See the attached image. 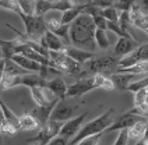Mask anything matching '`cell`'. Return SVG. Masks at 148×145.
<instances>
[{"label":"cell","mask_w":148,"mask_h":145,"mask_svg":"<svg viewBox=\"0 0 148 145\" xmlns=\"http://www.w3.org/2000/svg\"><path fill=\"white\" fill-rule=\"evenodd\" d=\"M119 57L116 56H103V57H95L91 62H88V70L94 74H103L105 71L110 70L112 67H117Z\"/></svg>","instance_id":"ba28073f"},{"label":"cell","mask_w":148,"mask_h":145,"mask_svg":"<svg viewBox=\"0 0 148 145\" xmlns=\"http://www.w3.org/2000/svg\"><path fill=\"white\" fill-rule=\"evenodd\" d=\"M88 7V3H81V4H75V7L69 10L66 13H63L60 20H62V24L64 25H70L71 23H74L78 17L81 16L82 13L85 11V8Z\"/></svg>","instance_id":"d6986e66"},{"label":"cell","mask_w":148,"mask_h":145,"mask_svg":"<svg viewBox=\"0 0 148 145\" xmlns=\"http://www.w3.org/2000/svg\"><path fill=\"white\" fill-rule=\"evenodd\" d=\"M143 140L148 141V121H147V129H145V135H144V138H143Z\"/></svg>","instance_id":"7bdbcfd3"},{"label":"cell","mask_w":148,"mask_h":145,"mask_svg":"<svg viewBox=\"0 0 148 145\" xmlns=\"http://www.w3.org/2000/svg\"><path fill=\"white\" fill-rule=\"evenodd\" d=\"M0 105H1L3 114H4V120L7 121V123H10V124H13V126L20 131V117H18L17 114H14V112L3 102V99H1V103H0Z\"/></svg>","instance_id":"cb8c5ba5"},{"label":"cell","mask_w":148,"mask_h":145,"mask_svg":"<svg viewBox=\"0 0 148 145\" xmlns=\"http://www.w3.org/2000/svg\"><path fill=\"white\" fill-rule=\"evenodd\" d=\"M16 55L25 56V57H28V59H31V60L36 62V63H39V64H42V66L50 67V60L48 59V57L42 56L41 53L35 52L34 49H31L29 46H27V45H23L20 40H18V45L16 46Z\"/></svg>","instance_id":"7c38bea8"},{"label":"cell","mask_w":148,"mask_h":145,"mask_svg":"<svg viewBox=\"0 0 148 145\" xmlns=\"http://www.w3.org/2000/svg\"><path fill=\"white\" fill-rule=\"evenodd\" d=\"M133 6H134V3L130 1V0H127V1H115V3H113V7H115L119 13H130Z\"/></svg>","instance_id":"d6a6232c"},{"label":"cell","mask_w":148,"mask_h":145,"mask_svg":"<svg viewBox=\"0 0 148 145\" xmlns=\"http://www.w3.org/2000/svg\"><path fill=\"white\" fill-rule=\"evenodd\" d=\"M18 130L13 126V124H10L7 121L4 120L3 121V126H1V134H8V135H13V134H16Z\"/></svg>","instance_id":"74e56055"},{"label":"cell","mask_w":148,"mask_h":145,"mask_svg":"<svg viewBox=\"0 0 148 145\" xmlns=\"http://www.w3.org/2000/svg\"><path fill=\"white\" fill-rule=\"evenodd\" d=\"M92 89H97V85H95V81H94V77H90V78H82V80H78L77 82L71 84L69 88H67V96L66 98H75V96H82L85 94H88Z\"/></svg>","instance_id":"30bf717a"},{"label":"cell","mask_w":148,"mask_h":145,"mask_svg":"<svg viewBox=\"0 0 148 145\" xmlns=\"http://www.w3.org/2000/svg\"><path fill=\"white\" fill-rule=\"evenodd\" d=\"M108 29L112 31L113 34H116L119 38H133L132 35H130V32H127L119 23H110V21H108Z\"/></svg>","instance_id":"4316f807"},{"label":"cell","mask_w":148,"mask_h":145,"mask_svg":"<svg viewBox=\"0 0 148 145\" xmlns=\"http://www.w3.org/2000/svg\"><path fill=\"white\" fill-rule=\"evenodd\" d=\"M101 137H102V134L92 135V137H87V138H84V140H81L78 144H75V145H99Z\"/></svg>","instance_id":"8d00e7d4"},{"label":"cell","mask_w":148,"mask_h":145,"mask_svg":"<svg viewBox=\"0 0 148 145\" xmlns=\"http://www.w3.org/2000/svg\"><path fill=\"white\" fill-rule=\"evenodd\" d=\"M53 10V1L49 0H38L35 3V16L43 17L46 13Z\"/></svg>","instance_id":"d4e9b609"},{"label":"cell","mask_w":148,"mask_h":145,"mask_svg":"<svg viewBox=\"0 0 148 145\" xmlns=\"http://www.w3.org/2000/svg\"><path fill=\"white\" fill-rule=\"evenodd\" d=\"M95 43H97V46H98L99 49H102V50L109 49L110 42L108 39L105 31H102V29H97V31H95Z\"/></svg>","instance_id":"484cf974"},{"label":"cell","mask_w":148,"mask_h":145,"mask_svg":"<svg viewBox=\"0 0 148 145\" xmlns=\"http://www.w3.org/2000/svg\"><path fill=\"white\" fill-rule=\"evenodd\" d=\"M145 20H147V23H148V14H147V16H145Z\"/></svg>","instance_id":"7dc6e473"},{"label":"cell","mask_w":148,"mask_h":145,"mask_svg":"<svg viewBox=\"0 0 148 145\" xmlns=\"http://www.w3.org/2000/svg\"><path fill=\"white\" fill-rule=\"evenodd\" d=\"M87 114H88V112H84V113H81L80 116L73 117L71 120L66 121V123L63 124L62 130H60V133H59V137H63V138H66V140H70V141H71V140L80 133V130L82 129V123L85 120Z\"/></svg>","instance_id":"8992f818"},{"label":"cell","mask_w":148,"mask_h":145,"mask_svg":"<svg viewBox=\"0 0 148 145\" xmlns=\"http://www.w3.org/2000/svg\"><path fill=\"white\" fill-rule=\"evenodd\" d=\"M144 7H145V10H148V1H144Z\"/></svg>","instance_id":"f6af8a7d"},{"label":"cell","mask_w":148,"mask_h":145,"mask_svg":"<svg viewBox=\"0 0 148 145\" xmlns=\"http://www.w3.org/2000/svg\"><path fill=\"white\" fill-rule=\"evenodd\" d=\"M147 121L148 120H143V121L136 123L134 126H132V127L129 129V135H130V138H133V140H137V141L143 140V138H144V135H145Z\"/></svg>","instance_id":"7402d4cb"},{"label":"cell","mask_w":148,"mask_h":145,"mask_svg":"<svg viewBox=\"0 0 148 145\" xmlns=\"http://www.w3.org/2000/svg\"><path fill=\"white\" fill-rule=\"evenodd\" d=\"M94 81H95V85L97 88L105 89V91H113L115 88V84L112 82L110 77H108L105 74H94Z\"/></svg>","instance_id":"603a6c76"},{"label":"cell","mask_w":148,"mask_h":145,"mask_svg":"<svg viewBox=\"0 0 148 145\" xmlns=\"http://www.w3.org/2000/svg\"><path fill=\"white\" fill-rule=\"evenodd\" d=\"M0 145H1V138H0Z\"/></svg>","instance_id":"c3c4849f"},{"label":"cell","mask_w":148,"mask_h":145,"mask_svg":"<svg viewBox=\"0 0 148 145\" xmlns=\"http://www.w3.org/2000/svg\"><path fill=\"white\" fill-rule=\"evenodd\" d=\"M46 29L55 34L60 39H64L66 42H70V25L62 24V20L59 18H49L46 20Z\"/></svg>","instance_id":"8fae6325"},{"label":"cell","mask_w":148,"mask_h":145,"mask_svg":"<svg viewBox=\"0 0 148 145\" xmlns=\"http://www.w3.org/2000/svg\"><path fill=\"white\" fill-rule=\"evenodd\" d=\"M39 43H41L45 49H48L49 52H62V50L66 49V46L63 45L62 39H60L59 36H56L55 34H52L50 31H46V32H45L43 38L39 40Z\"/></svg>","instance_id":"9a60e30c"},{"label":"cell","mask_w":148,"mask_h":145,"mask_svg":"<svg viewBox=\"0 0 148 145\" xmlns=\"http://www.w3.org/2000/svg\"><path fill=\"white\" fill-rule=\"evenodd\" d=\"M144 88H148V75L144 77V78H141V80H136L134 82H132L129 85L127 91H132V92L136 94V92H138V91H141Z\"/></svg>","instance_id":"f546056e"},{"label":"cell","mask_w":148,"mask_h":145,"mask_svg":"<svg viewBox=\"0 0 148 145\" xmlns=\"http://www.w3.org/2000/svg\"><path fill=\"white\" fill-rule=\"evenodd\" d=\"M64 123H60V121H52L49 120L46 124H43L39 131H38V135L34 138H29L28 142H36V144H41V145H48L52 141L55 140L56 137H59V133L63 127Z\"/></svg>","instance_id":"277c9868"},{"label":"cell","mask_w":148,"mask_h":145,"mask_svg":"<svg viewBox=\"0 0 148 145\" xmlns=\"http://www.w3.org/2000/svg\"><path fill=\"white\" fill-rule=\"evenodd\" d=\"M148 103V88H144L134 94V106H143Z\"/></svg>","instance_id":"4dcf8cb0"},{"label":"cell","mask_w":148,"mask_h":145,"mask_svg":"<svg viewBox=\"0 0 148 145\" xmlns=\"http://www.w3.org/2000/svg\"><path fill=\"white\" fill-rule=\"evenodd\" d=\"M75 7V3L74 1H69V0H60V1H53V10L60 11L62 14L66 13L69 10Z\"/></svg>","instance_id":"f1b7e54d"},{"label":"cell","mask_w":148,"mask_h":145,"mask_svg":"<svg viewBox=\"0 0 148 145\" xmlns=\"http://www.w3.org/2000/svg\"><path fill=\"white\" fill-rule=\"evenodd\" d=\"M4 67H6V60L3 59L1 62H0V81L3 78V74H4Z\"/></svg>","instance_id":"60d3db41"},{"label":"cell","mask_w":148,"mask_h":145,"mask_svg":"<svg viewBox=\"0 0 148 145\" xmlns=\"http://www.w3.org/2000/svg\"><path fill=\"white\" fill-rule=\"evenodd\" d=\"M134 78H136L134 74H116L115 72L110 75V80L115 84V88L119 91H127L129 85L136 81Z\"/></svg>","instance_id":"ffe728a7"},{"label":"cell","mask_w":148,"mask_h":145,"mask_svg":"<svg viewBox=\"0 0 148 145\" xmlns=\"http://www.w3.org/2000/svg\"><path fill=\"white\" fill-rule=\"evenodd\" d=\"M136 145H148V141H145V140H140V141H137V144Z\"/></svg>","instance_id":"b9f144b4"},{"label":"cell","mask_w":148,"mask_h":145,"mask_svg":"<svg viewBox=\"0 0 148 145\" xmlns=\"http://www.w3.org/2000/svg\"><path fill=\"white\" fill-rule=\"evenodd\" d=\"M67 87L66 82L62 80V78H52V80L48 81V84H46V89L50 91L55 96L58 98V99H66L67 96Z\"/></svg>","instance_id":"ac0fdd59"},{"label":"cell","mask_w":148,"mask_h":145,"mask_svg":"<svg viewBox=\"0 0 148 145\" xmlns=\"http://www.w3.org/2000/svg\"><path fill=\"white\" fill-rule=\"evenodd\" d=\"M18 16L21 17V20L25 24V35L27 38L35 42H39L43 38L46 29V21L45 17L39 16H28L25 13H20Z\"/></svg>","instance_id":"3957f363"},{"label":"cell","mask_w":148,"mask_h":145,"mask_svg":"<svg viewBox=\"0 0 148 145\" xmlns=\"http://www.w3.org/2000/svg\"><path fill=\"white\" fill-rule=\"evenodd\" d=\"M48 145H70V141L63 137H56L55 140H52Z\"/></svg>","instance_id":"f35d334b"},{"label":"cell","mask_w":148,"mask_h":145,"mask_svg":"<svg viewBox=\"0 0 148 145\" xmlns=\"http://www.w3.org/2000/svg\"><path fill=\"white\" fill-rule=\"evenodd\" d=\"M29 91H31L32 99L36 103V106H49L52 103L60 101L46 88H31Z\"/></svg>","instance_id":"5bb4252c"},{"label":"cell","mask_w":148,"mask_h":145,"mask_svg":"<svg viewBox=\"0 0 148 145\" xmlns=\"http://www.w3.org/2000/svg\"><path fill=\"white\" fill-rule=\"evenodd\" d=\"M113 113H115L113 109H109L103 114H101L98 117H95L94 120H91L90 123L84 124L82 129L80 130V133L70 141V145L78 144L81 140H84V138H87V137H92V135H98V134L105 133L110 127V124L113 123V120H115L113 119Z\"/></svg>","instance_id":"7a4b0ae2"},{"label":"cell","mask_w":148,"mask_h":145,"mask_svg":"<svg viewBox=\"0 0 148 145\" xmlns=\"http://www.w3.org/2000/svg\"><path fill=\"white\" fill-rule=\"evenodd\" d=\"M29 145H41V144H36V142H31Z\"/></svg>","instance_id":"bcb514c9"},{"label":"cell","mask_w":148,"mask_h":145,"mask_svg":"<svg viewBox=\"0 0 148 145\" xmlns=\"http://www.w3.org/2000/svg\"><path fill=\"white\" fill-rule=\"evenodd\" d=\"M58 102H55V103H52L49 106H35V107L31 109V112H28V113L39 121V124H41V127H42L43 124H46L50 120V114L53 112L55 106L58 105Z\"/></svg>","instance_id":"e0dca14e"},{"label":"cell","mask_w":148,"mask_h":145,"mask_svg":"<svg viewBox=\"0 0 148 145\" xmlns=\"http://www.w3.org/2000/svg\"><path fill=\"white\" fill-rule=\"evenodd\" d=\"M119 24L123 27L124 29L129 32L130 27H132V17H130V13H120V17H119Z\"/></svg>","instance_id":"836d02e7"},{"label":"cell","mask_w":148,"mask_h":145,"mask_svg":"<svg viewBox=\"0 0 148 145\" xmlns=\"http://www.w3.org/2000/svg\"><path fill=\"white\" fill-rule=\"evenodd\" d=\"M138 46H140L138 42L134 39V38H119V40H117V43H116V46H115V50H113V56H116V57L129 56Z\"/></svg>","instance_id":"4fadbf2b"},{"label":"cell","mask_w":148,"mask_h":145,"mask_svg":"<svg viewBox=\"0 0 148 145\" xmlns=\"http://www.w3.org/2000/svg\"><path fill=\"white\" fill-rule=\"evenodd\" d=\"M10 60L14 62L17 66H20L21 68H24V70H27V71L34 72V74H35V72H39V75L43 77V78H46V75L49 74L50 67L42 66V64H39V63H36V62L31 60V59H28V57L21 56V55H14Z\"/></svg>","instance_id":"5b68a950"},{"label":"cell","mask_w":148,"mask_h":145,"mask_svg":"<svg viewBox=\"0 0 148 145\" xmlns=\"http://www.w3.org/2000/svg\"><path fill=\"white\" fill-rule=\"evenodd\" d=\"M143 120H148V119H144V117H141V116H137V114H133L130 113L129 110L126 113H123L122 116H119V117H116L113 123L110 124V127L106 130V133H110V131H116V130H119V131H122V130H126V129H130L132 126H134L136 123H138V121H143Z\"/></svg>","instance_id":"9c48e42d"},{"label":"cell","mask_w":148,"mask_h":145,"mask_svg":"<svg viewBox=\"0 0 148 145\" xmlns=\"http://www.w3.org/2000/svg\"><path fill=\"white\" fill-rule=\"evenodd\" d=\"M95 24L92 17L88 14H84L78 17L73 24L70 25V42L73 45L87 46L94 49L95 43Z\"/></svg>","instance_id":"6da1fadb"},{"label":"cell","mask_w":148,"mask_h":145,"mask_svg":"<svg viewBox=\"0 0 148 145\" xmlns=\"http://www.w3.org/2000/svg\"><path fill=\"white\" fill-rule=\"evenodd\" d=\"M64 52L67 53V56L70 57L71 60H74L75 63L82 64V63H87L91 62L92 59H95V53L90 52V50H82L78 48H73V46H69L64 49Z\"/></svg>","instance_id":"2e32d148"},{"label":"cell","mask_w":148,"mask_h":145,"mask_svg":"<svg viewBox=\"0 0 148 145\" xmlns=\"http://www.w3.org/2000/svg\"><path fill=\"white\" fill-rule=\"evenodd\" d=\"M129 140H130V135H129V129L126 130H122L119 133V135L116 138L115 144L113 145H127L129 144Z\"/></svg>","instance_id":"e575fe53"},{"label":"cell","mask_w":148,"mask_h":145,"mask_svg":"<svg viewBox=\"0 0 148 145\" xmlns=\"http://www.w3.org/2000/svg\"><path fill=\"white\" fill-rule=\"evenodd\" d=\"M74 110H75V106L71 105L70 102H67V99H62L58 102V105L55 106L53 112L50 114V120L66 123V121L73 119Z\"/></svg>","instance_id":"52a82bcc"},{"label":"cell","mask_w":148,"mask_h":145,"mask_svg":"<svg viewBox=\"0 0 148 145\" xmlns=\"http://www.w3.org/2000/svg\"><path fill=\"white\" fill-rule=\"evenodd\" d=\"M101 16L103 17L106 21H110V23H119V17H120V13L116 10L113 6L112 7H108L101 10Z\"/></svg>","instance_id":"83f0119b"},{"label":"cell","mask_w":148,"mask_h":145,"mask_svg":"<svg viewBox=\"0 0 148 145\" xmlns=\"http://www.w3.org/2000/svg\"><path fill=\"white\" fill-rule=\"evenodd\" d=\"M3 59H4V57H3V52H1V49H0V62H1Z\"/></svg>","instance_id":"ee69618b"},{"label":"cell","mask_w":148,"mask_h":145,"mask_svg":"<svg viewBox=\"0 0 148 145\" xmlns=\"http://www.w3.org/2000/svg\"><path fill=\"white\" fill-rule=\"evenodd\" d=\"M41 129L39 121L36 120L34 116H31L29 113H25L23 116H20V130L23 131H32V130Z\"/></svg>","instance_id":"44dd1931"},{"label":"cell","mask_w":148,"mask_h":145,"mask_svg":"<svg viewBox=\"0 0 148 145\" xmlns=\"http://www.w3.org/2000/svg\"><path fill=\"white\" fill-rule=\"evenodd\" d=\"M0 7L1 8H6V10H10L13 13H23V10L20 7V3L18 1H8V0H4V1H0Z\"/></svg>","instance_id":"1f68e13d"},{"label":"cell","mask_w":148,"mask_h":145,"mask_svg":"<svg viewBox=\"0 0 148 145\" xmlns=\"http://www.w3.org/2000/svg\"><path fill=\"white\" fill-rule=\"evenodd\" d=\"M92 20H94V24H95V28H97V29H102V31H106L108 29V21L101 16V14L94 16Z\"/></svg>","instance_id":"d590c367"},{"label":"cell","mask_w":148,"mask_h":145,"mask_svg":"<svg viewBox=\"0 0 148 145\" xmlns=\"http://www.w3.org/2000/svg\"><path fill=\"white\" fill-rule=\"evenodd\" d=\"M0 103H1V98H0ZM3 121H4V114L1 110V105H0V138H1V126H3Z\"/></svg>","instance_id":"ab89813d"}]
</instances>
